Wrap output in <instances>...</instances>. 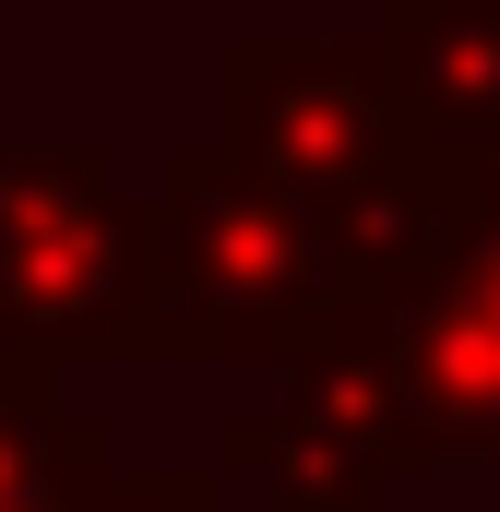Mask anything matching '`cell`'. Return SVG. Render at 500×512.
Here are the masks:
<instances>
[{"mask_svg":"<svg viewBox=\"0 0 500 512\" xmlns=\"http://www.w3.org/2000/svg\"><path fill=\"white\" fill-rule=\"evenodd\" d=\"M334 310V262L298 191H274L215 131L167 143L143 179V358L155 370H286Z\"/></svg>","mask_w":500,"mask_h":512,"instance_id":"6da1fadb","label":"cell"},{"mask_svg":"<svg viewBox=\"0 0 500 512\" xmlns=\"http://www.w3.org/2000/svg\"><path fill=\"white\" fill-rule=\"evenodd\" d=\"M0 358H143V179L108 143H0Z\"/></svg>","mask_w":500,"mask_h":512,"instance_id":"7a4b0ae2","label":"cell"},{"mask_svg":"<svg viewBox=\"0 0 500 512\" xmlns=\"http://www.w3.org/2000/svg\"><path fill=\"white\" fill-rule=\"evenodd\" d=\"M370 310L405 405V465H500V155L453 167L441 251L393 274Z\"/></svg>","mask_w":500,"mask_h":512,"instance_id":"3957f363","label":"cell"},{"mask_svg":"<svg viewBox=\"0 0 500 512\" xmlns=\"http://www.w3.org/2000/svg\"><path fill=\"white\" fill-rule=\"evenodd\" d=\"M215 143L250 155L274 191L322 203L334 179L381 167L405 120H393L370 36H227L215 48Z\"/></svg>","mask_w":500,"mask_h":512,"instance_id":"277c9868","label":"cell"},{"mask_svg":"<svg viewBox=\"0 0 500 512\" xmlns=\"http://www.w3.org/2000/svg\"><path fill=\"white\" fill-rule=\"evenodd\" d=\"M370 48L405 143H429L441 167L500 155V0H381Z\"/></svg>","mask_w":500,"mask_h":512,"instance_id":"5b68a950","label":"cell"},{"mask_svg":"<svg viewBox=\"0 0 500 512\" xmlns=\"http://www.w3.org/2000/svg\"><path fill=\"white\" fill-rule=\"evenodd\" d=\"M215 477L250 512H381L405 465L381 453L358 417H334L310 393H274V405L215 417Z\"/></svg>","mask_w":500,"mask_h":512,"instance_id":"8992f818","label":"cell"},{"mask_svg":"<svg viewBox=\"0 0 500 512\" xmlns=\"http://www.w3.org/2000/svg\"><path fill=\"white\" fill-rule=\"evenodd\" d=\"M310 227H322V262H334V298H381L393 274H417V262L441 251V227H453V167H441L429 143H393L381 167L334 179V191L310 203Z\"/></svg>","mask_w":500,"mask_h":512,"instance_id":"52a82bcc","label":"cell"},{"mask_svg":"<svg viewBox=\"0 0 500 512\" xmlns=\"http://www.w3.org/2000/svg\"><path fill=\"white\" fill-rule=\"evenodd\" d=\"M96 477H120V429L96 405H60L48 370L0 358V512H84Z\"/></svg>","mask_w":500,"mask_h":512,"instance_id":"ba28073f","label":"cell"},{"mask_svg":"<svg viewBox=\"0 0 500 512\" xmlns=\"http://www.w3.org/2000/svg\"><path fill=\"white\" fill-rule=\"evenodd\" d=\"M84 512H239V501L215 465H120V477H96Z\"/></svg>","mask_w":500,"mask_h":512,"instance_id":"9c48e42d","label":"cell"},{"mask_svg":"<svg viewBox=\"0 0 500 512\" xmlns=\"http://www.w3.org/2000/svg\"><path fill=\"white\" fill-rule=\"evenodd\" d=\"M381 512H393V501H381Z\"/></svg>","mask_w":500,"mask_h":512,"instance_id":"30bf717a","label":"cell"}]
</instances>
